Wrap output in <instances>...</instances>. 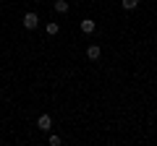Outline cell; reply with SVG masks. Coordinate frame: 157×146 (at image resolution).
<instances>
[{
  "label": "cell",
  "instance_id": "cell-1",
  "mask_svg": "<svg viewBox=\"0 0 157 146\" xmlns=\"http://www.w3.org/2000/svg\"><path fill=\"white\" fill-rule=\"evenodd\" d=\"M39 26V16L34 11H29L26 16H24V29H29V31H32V29H37Z\"/></svg>",
  "mask_w": 157,
  "mask_h": 146
},
{
  "label": "cell",
  "instance_id": "cell-2",
  "mask_svg": "<svg viewBox=\"0 0 157 146\" xmlns=\"http://www.w3.org/2000/svg\"><path fill=\"white\" fill-rule=\"evenodd\" d=\"M37 128L39 130H50L52 128V118H50V115H39V118H37Z\"/></svg>",
  "mask_w": 157,
  "mask_h": 146
},
{
  "label": "cell",
  "instance_id": "cell-3",
  "mask_svg": "<svg viewBox=\"0 0 157 146\" xmlns=\"http://www.w3.org/2000/svg\"><path fill=\"white\" fill-rule=\"evenodd\" d=\"M78 26H81V31H84V34H92V31L97 29V21H92V18H84Z\"/></svg>",
  "mask_w": 157,
  "mask_h": 146
},
{
  "label": "cell",
  "instance_id": "cell-4",
  "mask_svg": "<svg viewBox=\"0 0 157 146\" xmlns=\"http://www.w3.org/2000/svg\"><path fill=\"white\" fill-rule=\"evenodd\" d=\"M100 55H102L100 45H89V47H86V57H89V60H97Z\"/></svg>",
  "mask_w": 157,
  "mask_h": 146
},
{
  "label": "cell",
  "instance_id": "cell-5",
  "mask_svg": "<svg viewBox=\"0 0 157 146\" xmlns=\"http://www.w3.org/2000/svg\"><path fill=\"white\" fill-rule=\"evenodd\" d=\"M139 3H141V0H121V5H123L126 11H134V8L139 5Z\"/></svg>",
  "mask_w": 157,
  "mask_h": 146
},
{
  "label": "cell",
  "instance_id": "cell-6",
  "mask_svg": "<svg viewBox=\"0 0 157 146\" xmlns=\"http://www.w3.org/2000/svg\"><path fill=\"white\" fill-rule=\"evenodd\" d=\"M55 11L58 13H68V3H66V0H58V3H55Z\"/></svg>",
  "mask_w": 157,
  "mask_h": 146
},
{
  "label": "cell",
  "instance_id": "cell-7",
  "mask_svg": "<svg viewBox=\"0 0 157 146\" xmlns=\"http://www.w3.org/2000/svg\"><path fill=\"white\" fill-rule=\"evenodd\" d=\"M45 31L50 34V37H55V34L60 31V26H58V24H47V26H45Z\"/></svg>",
  "mask_w": 157,
  "mask_h": 146
},
{
  "label": "cell",
  "instance_id": "cell-8",
  "mask_svg": "<svg viewBox=\"0 0 157 146\" xmlns=\"http://www.w3.org/2000/svg\"><path fill=\"white\" fill-rule=\"evenodd\" d=\"M63 141H60V136H50V146H60Z\"/></svg>",
  "mask_w": 157,
  "mask_h": 146
},
{
  "label": "cell",
  "instance_id": "cell-9",
  "mask_svg": "<svg viewBox=\"0 0 157 146\" xmlns=\"http://www.w3.org/2000/svg\"><path fill=\"white\" fill-rule=\"evenodd\" d=\"M155 115H157V110H155Z\"/></svg>",
  "mask_w": 157,
  "mask_h": 146
}]
</instances>
